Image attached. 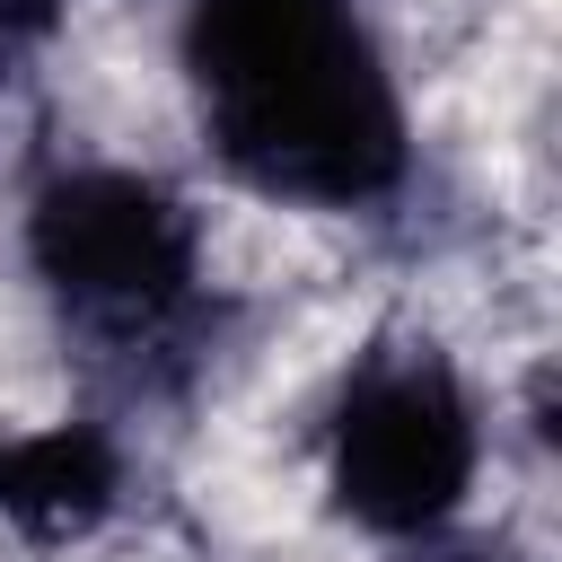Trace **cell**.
<instances>
[{"instance_id": "2", "label": "cell", "mask_w": 562, "mask_h": 562, "mask_svg": "<svg viewBox=\"0 0 562 562\" xmlns=\"http://www.w3.org/2000/svg\"><path fill=\"white\" fill-rule=\"evenodd\" d=\"M474 465L483 422L439 351H378L351 369L334 413V501L351 527L430 544L465 509Z\"/></svg>"}, {"instance_id": "3", "label": "cell", "mask_w": 562, "mask_h": 562, "mask_svg": "<svg viewBox=\"0 0 562 562\" xmlns=\"http://www.w3.org/2000/svg\"><path fill=\"white\" fill-rule=\"evenodd\" d=\"M26 255L97 334H158L193 299V220L132 167H70L26 211Z\"/></svg>"}, {"instance_id": "1", "label": "cell", "mask_w": 562, "mask_h": 562, "mask_svg": "<svg viewBox=\"0 0 562 562\" xmlns=\"http://www.w3.org/2000/svg\"><path fill=\"white\" fill-rule=\"evenodd\" d=\"M184 61L237 184L351 211L404 176V97L351 0H202Z\"/></svg>"}, {"instance_id": "4", "label": "cell", "mask_w": 562, "mask_h": 562, "mask_svg": "<svg viewBox=\"0 0 562 562\" xmlns=\"http://www.w3.org/2000/svg\"><path fill=\"white\" fill-rule=\"evenodd\" d=\"M413 562H501V553H465V544H439V536H430Z\"/></svg>"}]
</instances>
